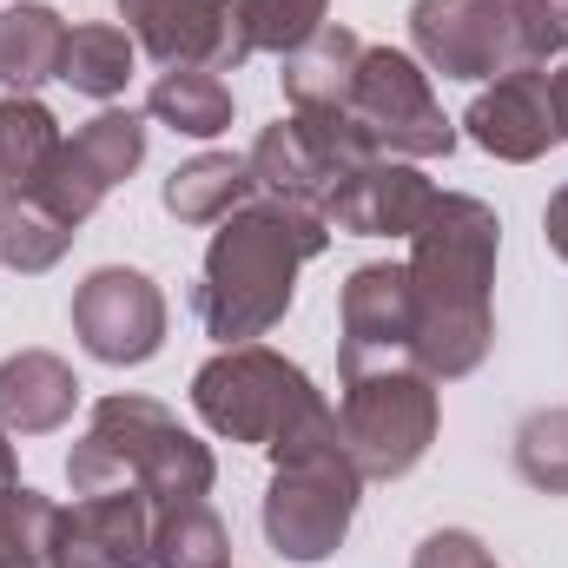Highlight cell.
<instances>
[{"mask_svg": "<svg viewBox=\"0 0 568 568\" xmlns=\"http://www.w3.org/2000/svg\"><path fill=\"white\" fill-rule=\"evenodd\" d=\"M496 252L503 219L476 192H436L429 219L410 232V304H417V371L463 384L496 344Z\"/></svg>", "mask_w": 568, "mask_h": 568, "instance_id": "cell-1", "label": "cell"}, {"mask_svg": "<svg viewBox=\"0 0 568 568\" xmlns=\"http://www.w3.org/2000/svg\"><path fill=\"white\" fill-rule=\"evenodd\" d=\"M331 245V225L304 205L278 199H245L232 219L212 225L199 291H192V317L205 324V337H219V351L232 344H258L265 331H278L297 272Z\"/></svg>", "mask_w": 568, "mask_h": 568, "instance_id": "cell-2", "label": "cell"}, {"mask_svg": "<svg viewBox=\"0 0 568 568\" xmlns=\"http://www.w3.org/2000/svg\"><path fill=\"white\" fill-rule=\"evenodd\" d=\"M67 483L73 496H113V489H140L159 509L172 503H205L219 483V456L212 443H199L179 417L140 397V390H113L93 404L87 436L67 449Z\"/></svg>", "mask_w": 568, "mask_h": 568, "instance_id": "cell-3", "label": "cell"}, {"mask_svg": "<svg viewBox=\"0 0 568 568\" xmlns=\"http://www.w3.org/2000/svg\"><path fill=\"white\" fill-rule=\"evenodd\" d=\"M357 503H364V476H357L337 410H331L324 424H311L304 436L272 449V483H265L258 523H265L272 556H284L291 568H317L344 549Z\"/></svg>", "mask_w": 568, "mask_h": 568, "instance_id": "cell-4", "label": "cell"}, {"mask_svg": "<svg viewBox=\"0 0 568 568\" xmlns=\"http://www.w3.org/2000/svg\"><path fill=\"white\" fill-rule=\"evenodd\" d=\"M192 410L212 436L265 449V456L331 417L324 390L291 357H278L272 344H232V351L205 357L192 371Z\"/></svg>", "mask_w": 568, "mask_h": 568, "instance_id": "cell-5", "label": "cell"}, {"mask_svg": "<svg viewBox=\"0 0 568 568\" xmlns=\"http://www.w3.org/2000/svg\"><path fill=\"white\" fill-rule=\"evenodd\" d=\"M337 429L364 483H397L429 456L443 429L436 377L417 364H384V371H351L337 390Z\"/></svg>", "mask_w": 568, "mask_h": 568, "instance_id": "cell-6", "label": "cell"}, {"mask_svg": "<svg viewBox=\"0 0 568 568\" xmlns=\"http://www.w3.org/2000/svg\"><path fill=\"white\" fill-rule=\"evenodd\" d=\"M377 159V145L364 140V126L351 113H284L272 120L245 165H252V192L258 199H278V205H304L324 219V199L364 165Z\"/></svg>", "mask_w": 568, "mask_h": 568, "instance_id": "cell-7", "label": "cell"}, {"mask_svg": "<svg viewBox=\"0 0 568 568\" xmlns=\"http://www.w3.org/2000/svg\"><path fill=\"white\" fill-rule=\"evenodd\" d=\"M351 120L364 126V140L390 159H449L456 152V120L436 106L424 60L404 47H364L357 67V93H351Z\"/></svg>", "mask_w": 568, "mask_h": 568, "instance_id": "cell-8", "label": "cell"}, {"mask_svg": "<svg viewBox=\"0 0 568 568\" xmlns=\"http://www.w3.org/2000/svg\"><path fill=\"white\" fill-rule=\"evenodd\" d=\"M73 337L93 364L140 371L165 344V291L140 265H100L73 284Z\"/></svg>", "mask_w": 568, "mask_h": 568, "instance_id": "cell-9", "label": "cell"}, {"mask_svg": "<svg viewBox=\"0 0 568 568\" xmlns=\"http://www.w3.org/2000/svg\"><path fill=\"white\" fill-rule=\"evenodd\" d=\"M145 165V120L133 106H100L73 140H60L47 179H40V199L67 219V225H87L113 185H126Z\"/></svg>", "mask_w": 568, "mask_h": 568, "instance_id": "cell-10", "label": "cell"}, {"mask_svg": "<svg viewBox=\"0 0 568 568\" xmlns=\"http://www.w3.org/2000/svg\"><path fill=\"white\" fill-rule=\"evenodd\" d=\"M133 47L159 73L172 67H205V73H239L252 60V40L239 27V0H113Z\"/></svg>", "mask_w": 568, "mask_h": 568, "instance_id": "cell-11", "label": "cell"}, {"mask_svg": "<svg viewBox=\"0 0 568 568\" xmlns=\"http://www.w3.org/2000/svg\"><path fill=\"white\" fill-rule=\"evenodd\" d=\"M384 364H417V304L404 265L371 258L337 291V377Z\"/></svg>", "mask_w": 568, "mask_h": 568, "instance_id": "cell-12", "label": "cell"}, {"mask_svg": "<svg viewBox=\"0 0 568 568\" xmlns=\"http://www.w3.org/2000/svg\"><path fill=\"white\" fill-rule=\"evenodd\" d=\"M410 53L443 80H503L516 67L509 0H410Z\"/></svg>", "mask_w": 568, "mask_h": 568, "instance_id": "cell-13", "label": "cell"}, {"mask_svg": "<svg viewBox=\"0 0 568 568\" xmlns=\"http://www.w3.org/2000/svg\"><path fill=\"white\" fill-rule=\"evenodd\" d=\"M456 133L469 145H483L489 159H503V165H536L549 145H562L549 73L542 67H509L503 80H489L469 100V113L456 120Z\"/></svg>", "mask_w": 568, "mask_h": 568, "instance_id": "cell-14", "label": "cell"}, {"mask_svg": "<svg viewBox=\"0 0 568 568\" xmlns=\"http://www.w3.org/2000/svg\"><path fill=\"white\" fill-rule=\"evenodd\" d=\"M436 205V179H424L417 159H364L331 199H324V225L337 239H410Z\"/></svg>", "mask_w": 568, "mask_h": 568, "instance_id": "cell-15", "label": "cell"}, {"mask_svg": "<svg viewBox=\"0 0 568 568\" xmlns=\"http://www.w3.org/2000/svg\"><path fill=\"white\" fill-rule=\"evenodd\" d=\"M152 516L159 503L140 489L73 496L60 529V568H152Z\"/></svg>", "mask_w": 568, "mask_h": 568, "instance_id": "cell-16", "label": "cell"}, {"mask_svg": "<svg viewBox=\"0 0 568 568\" xmlns=\"http://www.w3.org/2000/svg\"><path fill=\"white\" fill-rule=\"evenodd\" d=\"M80 404V377L53 351L0 357V429L7 436H53Z\"/></svg>", "mask_w": 568, "mask_h": 568, "instance_id": "cell-17", "label": "cell"}, {"mask_svg": "<svg viewBox=\"0 0 568 568\" xmlns=\"http://www.w3.org/2000/svg\"><path fill=\"white\" fill-rule=\"evenodd\" d=\"M357 67H364V40L351 27H317L297 53H284V106L291 113H351L357 93Z\"/></svg>", "mask_w": 568, "mask_h": 568, "instance_id": "cell-18", "label": "cell"}, {"mask_svg": "<svg viewBox=\"0 0 568 568\" xmlns=\"http://www.w3.org/2000/svg\"><path fill=\"white\" fill-rule=\"evenodd\" d=\"M67 13L47 0H7L0 7V87L7 93H40L67 67Z\"/></svg>", "mask_w": 568, "mask_h": 568, "instance_id": "cell-19", "label": "cell"}, {"mask_svg": "<svg viewBox=\"0 0 568 568\" xmlns=\"http://www.w3.org/2000/svg\"><path fill=\"white\" fill-rule=\"evenodd\" d=\"M245 199H258V192H252V165H245L239 152H199V159L172 165V179H165V192H159V205H165L179 225H219V219H232Z\"/></svg>", "mask_w": 568, "mask_h": 568, "instance_id": "cell-20", "label": "cell"}, {"mask_svg": "<svg viewBox=\"0 0 568 568\" xmlns=\"http://www.w3.org/2000/svg\"><path fill=\"white\" fill-rule=\"evenodd\" d=\"M60 120L40 93H7L0 100V199H20V192H40L53 152H60Z\"/></svg>", "mask_w": 568, "mask_h": 568, "instance_id": "cell-21", "label": "cell"}, {"mask_svg": "<svg viewBox=\"0 0 568 568\" xmlns=\"http://www.w3.org/2000/svg\"><path fill=\"white\" fill-rule=\"evenodd\" d=\"M145 113H152L159 126L185 133V140H219V133H232L239 100H232L225 73H205V67H172V73H159V80H152Z\"/></svg>", "mask_w": 568, "mask_h": 568, "instance_id": "cell-22", "label": "cell"}, {"mask_svg": "<svg viewBox=\"0 0 568 568\" xmlns=\"http://www.w3.org/2000/svg\"><path fill=\"white\" fill-rule=\"evenodd\" d=\"M133 73H140V47H133V33H126L120 20H87V27L67 33V67H60V80H67L73 93L113 106V100L133 87Z\"/></svg>", "mask_w": 568, "mask_h": 568, "instance_id": "cell-23", "label": "cell"}, {"mask_svg": "<svg viewBox=\"0 0 568 568\" xmlns=\"http://www.w3.org/2000/svg\"><path fill=\"white\" fill-rule=\"evenodd\" d=\"M80 225H67L40 192H20V199H0V265L20 272V278H40L53 272L67 252H73Z\"/></svg>", "mask_w": 568, "mask_h": 568, "instance_id": "cell-24", "label": "cell"}, {"mask_svg": "<svg viewBox=\"0 0 568 568\" xmlns=\"http://www.w3.org/2000/svg\"><path fill=\"white\" fill-rule=\"evenodd\" d=\"M60 529H67V509L13 483L0 496V568H60Z\"/></svg>", "mask_w": 568, "mask_h": 568, "instance_id": "cell-25", "label": "cell"}, {"mask_svg": "<svg viewBox=\"0 0 568 568\" xmlns=\"http://www.w3.org/2000/svg\"><path fill=\"white\" fill-rule=\"evenodd\" d=\"M152 568H232V536L212 503H172L152 516Z\"/></svg>", "mask_w": 568, "mask_h": 568, "instance_id": "cell-26", "label": "cell"}, {"mask_svg": "<svg viewBox=\"0 0 568 568\" xmlns=\"http://www.w3.org/2000/svg\"><path fill=\"white\" fill-rule=\"evenodd\" d=\"M516 476L542 496H568V410H536L516 424Z\"/></svg>", "mask_w": 568, "mask_h": 568, "instance_id": "cell-27", "label": "cell"}, {"mask_svg": "<svg viewBox=\"0 0 568 568\" xmlns=\"http://www.w3.org/2000/svg\"><path fill=\"white\" fill-rule=\"evenodd\" d=\"M239 27L252 53H297L317 27H331V0H239Z\"/></svg>", "mask_w": 568, "mask_h": 568, "instance_id": "cell-28", "label": "cell"}, {"mask_svg": "<svg viewBox=\"0 0 568 568\" xmlns=\"http://www.w3.org/2000/svg\"><path fill=\"white\" fill-rule=\"evenodd\" d=\"M509 33H516V67L568 60V0H509Z\"/></svg>", "mask_w": 568, "mask_h": 568, "instance_id": "cell-29", "label": "cell"}, {"mask_svg": "<svg viewBox=\"0 0 568 568\" xmlns=\"http://www.w3.org/2000/svg\"><path fill=\"white\" fill-rule=\"evenodd\" d=\"M410 568H496V556H489V542L469 536V529H436V536L417 542Z\"/></svg>", "mask_w": 568, "mask_h": 568, "instance_id": "cell-30", "label": "cell"}, {"mask_svg": "<svg viewBox=\"0 0 568 568\" xmlns=\"http://www.w3.org/2000/svg\"><path fill=\"white\" fill-rule=\"evenodd\" d=\"M542 245L568 265V179L549 192V205H542Z\"/></svg>", "mask_w": 568, "mask_h": 568, "instance_id": "cell-31", "label": "cell"}, {"mask_svg": "<svg viewBox=\"0 0 568 568\" xmlns=\"http://www.w3.org/2000/svg\"><path fill=\"white\" fill-rule=\"evenodd\" d=\"M13 483H20V456H13V436L0 429V496H7Z\"/></svg>", "mask_w": 568, "mask_h": 568, "instance_id": "cell-32", "label": "cell"}]
</instances>
